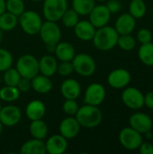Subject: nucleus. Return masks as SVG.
Masks as SVG:
<instances>
[{"mask_svg":"<svg viewBox=\"0 0 153 154\" xmlns=\"http://www.w3.org/2000/svg\"><path fill=\"white\" fill-rule=\"evenodd\" d=\"M118 37L119 34L115 27L107 24L100 28H96L92 42L97 50L108 51L117 46Z\"/></svg>","mask_w":153,"mask_h":154,"instance_id":"nucleus-1","label":"nucleus"},{"mask_svg":"<svg viewBox=\"0 0 153 154\" xmlns=\"http://www.w3.org/2000/svg\"><path fill=\"white\" fill-rule=\"evenodd\" d=\"M75 117L81 127L93 129L100 125L103 120V113L99 106L85 104L79 106Z\"/></svg>","mask_w":153,"mask_h":154,"instance_id":"nucleus-2","label":"nucleus"},{"mask_svg":"<svg viewBox=\"0 0 153 154\" xmlns=\"http://www.w3.org/2000/svg\"><path fill=\"white\" fill-rule=\"evenodd\" d=\"M42 22L41 16L34 10H25L18 16V24L23 32L30 36L39 33Z\"/></svg>","mask_w":153,"mask_h":154,"instance_id":"nucleus-3","label":"nucleus"},{"mask_svg":"<svg viewBox=\"0 0 153 154\" xmlns=\"http://www.w3.org/2000/svg\"><path fill=\"white\" fill-rule=\"evenodd\" d=\"M74 72L84 78L92 77L96 69V63L94 58L85 52L76 54L71 60Z\"/></svg>","mask_w":153,"mask_h":154,"instance_id":"nucleus-4","label":"nucleus"},{"mask_svg":"<svg viewBox=\"0 0 153 154\" xmlns=\"http://www.w3.org/2000/svg\"><path fill=\"white\" fill-rule=\"evenodd\" d=\"M15 69L21 77L32 79L34 76L39 74V60L32 54H23L17 59Z\"/></svg>","mask_w":153,"mask_h":154,"instance_id":"nucleus-5","label":"nucleus"},{"mask_svg":"<svg viewBox=\"0 0 153 154\" xmlns=\"http://www.w3.org/2000/svg\"><path fill=\"white\" fill-rule=\"evenodd\" d=\"M68 0H43L42 14L45 20L59 22L68 9Z\"/></svg>","mask_w":153,"mask_h":154,"instance_id":"nucleus-6","label":"nucleus"},{"mask_svg":"<svg viewBox=\"0 0 153 154\" xmlns=\"http://www.w3.org/2000/svg\"><path fill=\"white\" fill-rule=\"evenodd\" d=\"M45 45H56L61 39V29L57 22L48 21L42 22L40 32L38 33Z\"/></svg>","mask_w":153,"mask_h":154,"instance_id":"nucleus-7","label":"nucleus"},{"mask_svg":"<svg viewBox=\"0 0 153 154\" xmlns=\"http://www.w3.org/2000/svg\"><path fill=\"white\" fill-rule=\"evenodd\" d=\"M119 142L121 145L128 151H136L143 142L142 134L131 126L123 128L119 133Z\"/></svg>","mask_w":153,"mask_h":154,"instance_id":"nucleus-8","label":"nucleus"},{"mask_svg":"<svg viewBox=\"0 0 153 154\" xmlns=\"http://www.w3.org/2000/svg\"><path fill=\"white\" fill-rule=\"evenodd\" d=\"M121 98L124 106L132 110H139L144 106V94L137 88H124Z\"/></svg>","mask_w":153,"mask_h":154,"instance_id":"nucleus-9","label":"nucleus"},{"mask_svg":"<svg viewBox=\"0 0 153 154\" xmlns=\"http://www.w3.org/2000/svg\"><path fill=\"white\" fill-rule=\"evenodd\" d=\"M106 91L105 87L97 82L88 85L84 93V103L99 106L106 99Z\"/></svg>","mask_w":153,"mask_h":154,"instance_id":"nucleus-10","label":"nucleus"},{"mask_svg":"<svg viewBox=\"0 0 153 154\" xmlns=\"http://www.w3.org/2000/svg\"><path fill=\"white\" fill-rule=\"evenodd\" d=\"M131 80V73L124 68L113 69L107 76L108 85L115 89H124V88L129 86Z\"/></svg>","mask_w":153,"mask_h":154,"instance_id":"nucleus-11","label":"nucleus"},{"mask_svg":"<svg viewBox=\"0 0 153 154\" xmlns=\"http://www.w3.org/2000/svg\"><path fill=\"white\" fill-rule=\"evenodd\" d=\"M111 15L112 14L107 6L104 4H100L96 5L90 11L88 14V20L96 28H100L109 23Z\"/></svg>","mask_w":153,"mask_h":154,"instance_id":"nucleus-12","label":"nucleus"},{"mask_svg":"<svg viewBox=\"0 0 153 154\" xmlns=\"http://www.w3.org/2000/svg\"><path fill=\"white\" fill-rule=\"evenodd\" d=\"M22 119V111L15 105H6L0 110V121L5 127L17 125Z\"/></svg>","mask_w":153,"mask_h":154,"instance_id":"nucleus-13","label":"nucleus"},{"mask_svg":"<svg viewBox=\"0 0 153 154\" xmlns=\"http://www.w3.org/2000/svg\"><path fill=\"white\" fill-rule=\"evenodd\" d=\"M129 125L140 134H144L152 129L153 121L149 115L142 112H135L130 116Z\"/></svg>","mask_w":153,"mask_h":154,"instance_id":"nucleus-14","label":"nucleus"},{"mask_svg":"<svg viewBox=\"0 0 153 154\" xmlns=\"http://www.w3.org/2000/svg\"><path fill=\"white\" fill-rule=\"evenodd\" d=\"M80 128L81 126L75 116H67L61 120L59 125V132L67 140H70L78 135Z\"/></svg>","mask_w":153,"mask_h":154,"instance_id":"nucleus-15","label":"nucleus"},{"mask_svg":"<svg viewBox=\"0 0 153 154\" xmlns=\"http://www.w3.org/2000/svg\"><path fill=\"white\" fill-rule=\"evenodd\" d=\"M44 143L46 153L49 154H63L68 150L69 146L68 140L60 134L50 136Z\"/></svg>","mask_w":153,"mask_h":154,"instance_id":"nucleus-16","label":"nucleus"},{"mask_svg":"<svg viewBox=\"0 0 153 154\" xmlns=\"http://www.w3.org/2000/svg\"><path fill=\"white\" fill-rule=\"evenodd\" d=\"M114 27L119 35L131 34L136 27V19L129 13H124L116 18Z\"/></svg>","mask_w":153,"mask_h":154,"instance_id":"nucleus-17","label":"nucleus"},{"mask_svg":"<svg viewBox=\"0 0 153 154\" xmlns=\"http://www.w3.org/2000/svg\"><path fill=\"white\" fill-rule=\"evenodd\" d=\"M73 29L76 37L82 42H92L96 31L89 20H79Z\"/></svg>","mask_w":153,"mask_h":154,"instance_id":"nucleus-18","label":"nucleus"},{"mask_svg":"<svg viewBox=\"0 0 153 154\" xmlns=\"http://www.w3.org/2000/svg\"><path fill=\"white\" fill-rule=\"evenodd\" d=\"M60 94L65 99H78L81 94L79 82L71 78H66L60 85Z\"/></svg>","mask_w":153,"mask_h":154,"instance_id":"nucleus-19","label":"nucleus"},{"mask_svg":"<svg viewBox=\"0 0 153 154\" xmlns=\"http://www.w3.org/2000/svg\"><path fill=\"white\" fill-rule=\"evenodd\" d=\"M39 60V73L47 77H53L57 73L58 60L51 54H45L41 57Z\"/></svg>","mask_w":153,"mask_h":154,"instance_id":"nucleus-20","label":"nucleus"},{"mask_svg":"<svg viewBox=\"0 0 153 154\" xmlns=\"http://www.w3.org/2000/svg\"><path fill=\"white\" fill-rule=\"evenodd\" d=\"M46 114V106L40 99L30 101L25 107V116L30 121L42 119Z\"/></svg>","mask_w":153,"mask_h":154,"instance_id":"nucleus-21","label":"nucleus"},{"mask_svg":"<svg viewBox=\"0 0 153 154\" xmlns=\"http://www.w3.org/2000/svg\"><path fill=\"white\" fill-rule=\"evenodd\" d=\"M32 89L38 94H48L51 91L53 88L52 81L50 77L44 76L42 74H37L31 79Z\"/></svg>","mask_w":153,"mask_h":154,"instance_id":"nucleus-22","label":"nucleus"},{"mask_svg":"<svg viewBox=\"0 0 153 154\" xmlns=\"http://www.w3.org/2000/svg\"><path fill=\"white\" fill-rule=\"evenodd\" d=\"M54 55L60 61H71L76 55V50L69 42H59L56 44Z\"/></svg>","mask_w":153,"mask_h":154,"instance_id":"nucleus-23","label":"nucleus"},{"mask_svg":"<svg viewBox=\"0 0 153 154\" xmlns=\"http://www.w3.org/2000/svg\"><path fill=\"white\" fill-rule=\"evenodd\" d=\"M21 154H45L46 148L43 140L32 138L22 144L20 147Z\"/></svg>","mask_w":153,"mask_h":154,"instance_id":"nucleus-24","label":"nucleus"},{"mask_svg":"<svg viewBox=\"0 0 153 154\" xmlns=\"http://www.w3.org/2000/svg\"><path fill=\"white\" fill-rule=\"evenodd\" d=\"M29 132L32 138L44 140L48 135L49 128L47 124L42 119L33 120L31 121V124L29 125Z\"/></svg>","mask_w":153,"mask_h":154,"instance_id":"nucleus-25","label":"nucleus"},{"mask_svg":"<svg viewBox=\"0 0 153 154\" xmlns=\"http://www.w3.org/2000/svg\"><path fill=\"white\" fill-rule=\"evenodd\" d=\"M138 58L142 64L153 67V42L141 44L138 49Z\"/></svg>","mask_w":153,"mask_h":154,"instance_id":"nucleus-26","label":"nucleus"},{"mask_svg":"<svg viewBox=\"0 0 153 154\" xmlns=\"http://www.w3.org/2000/svg\"><path fill=\"white\" fill-rule=\"evenodd\" d=\"M21 94L17 87L5 85L0 88V100L5 103H13L19 99Z\"/></svg>","mask_w":153,"mask_h":154,"instance_id":"nucleus-27","label":"nucleus"},{"mask_svg":"<svg viewBox=\"0 0 153 154\" xmlns=\"http://www.w3.org/2000/svg\"><path fill=\"white\" fill-rule=\"evenodd\" d=\"M18 24V17L7 11L0 14V30L2 32H10Z\"/></svg>","mask_w":153,"mask_h":154,"instance_id":"nucleus-28","label":"nucleus"},{"mask_svg":"<svg viewBox=\"0 0 153 154\" xmlns=\"http://www.w3.org/2000/svg\"><path fill=\"white\" fill-rule=\"evenodd\" d=\"M71 5L80 16H86L96 5V0H72Z\"/></svg>","mask_w":153,"mask_h":154,"instance_id":"nucleus-29","label":"nucleus"},{"mask_svg":"<svg viewBox=\"0 0 153 154\" xmlns=\"http://www.w3.org/2000/svg\"><path fill=\"white\" fill-rule=\"evenodd\" d=\"M147 12V5L144 0H131L129 4V14L136 20L144 17Z\"/></svg>","mask_w":153,"mask_h":154,"instance_id":"nucleus-30","label":"nucleus"},{"mask_svg":"<svg viewBox=\"0 0 153 154\" xmlns=\"http://www.w3.org/2000/svg\"><path fill=\"white\" fill-rule=\"evenodd\" d=\"M79 16L80 15L73 8H68L63 14V15L61 16L60 21L65 27L73 28L80 20Z\"/></svg>","mask_w":153,"mask_h":154,"instance_id":"nucleus-31","label":"nucleus"},{"mask_svg":"<svg viewBox=\"0 0 153 154\" xmlns=\"http://www.w3.org/2000/svg\"><path fill=\"white\" fill-rule=\"evenodd\" d=\"M117 46L125 51H133L136 46V38L131 34H121L118 37Z\"/></svg>","mask_w":153,"mask_h":154,"instance_id":"nucleus-32","label":"nucleus"},{"mask_svg":"<svg viewBox=\"0 0 153 154\" xmlns=\"http://www.w3.org/2000/svg\"><path fill=\"white\" fill-rule=\"evenodd\" d=\"M3 81L5 83V85L6 86H14L16 87L19 80L21 79V75L19 74V72L17 71V69H15V67L14 68L13 66L9 69H7L6 70H5L3 72Z\"/></svg>","mask_w":153,"mask_h":154,"instance_id":"nucleus-33","label":"nucleus"},{"mask_svg":"<svg viewBox=\"0 0 153 154\" xmlns=\"http://www.w3.org/2000/svg\"><path fill=\"white\" fill-rule=\"evenodd\" d=\"M6 11L16 15H21L25 11V4L23 0H5Z\"/></svg>","mask_w":153,"mask_h":154,"instance_id":"nucleus-34","label":"nucleus"},{"mask_svg":"<svg viewBox=\"0 0 153 154\" xmlns=\"http://www.w3.org/2000/svg\"><path fill=\"white\" fill-rule=\"evenodd\" d=\"M13 63L14 57L12 53L5 48H0V72H4L7 69L11 68Z\"/></svg>","mask_w":153,"mask_h":154,"instance_id":"nucleus-35","label":"nucleus"},{"mask_svg":"<svg viewBox=\"0 0 153 154\" xmlns=\"http://www.w3.org/2000/svg\"><path fill=\"white\" fill-rule=\"evenodd\" d=\"M79 106L76 99H65L62 104V111L68 116H75Z\"/></svg>","mask_w":153,"mask_h":154,"instance_id":"nucleus-36","label":"nucleus"},{"mask_svg":"<svg viewBox=\"0 0 153 154\" xmlns=\"http://www.w3.org/2000/svg\"><path fill=\"white\" fill-rule=\"evenodd\" d=\"M74 72V68L71 61H60L57 68V73L64 78L69 77Z\"/></svg>","mask_w":153,"mask_h":154,"instance_id":"nucleus-37","label":"nucleus"},{"mask_svg":"<svg viewBox=\"0 0 153 154\" xmlns=\"http://www.w3.org/2000/svg\"><path fill=\"white\" fill-rule=\"evenodd\" d=\"M136 41H138L141 44L148 43L152 41V33L148 28H142L137 32Z\"/></svg>","mask_w":153,"mask_h":154,"instance_id":"nucleus-38","label":"nucleus"},{"mask_svg":"<svg viewBox=\"0 0 153 154\" xmlns=\"http://www.w3.org/2000/svg\"><path fill=\"white\" fill-rule=\"evenodd\" d=\"M19 89V91L21 93H27L32 89V83H31V79H27V78H21V79L19 80L17 86H16Z\"/></svg>","mask_w":153,"mask_h":154,"instance_id":"nucleus-39","label":"nucleus"},{"mask_svg":"<svg viewBox=\"0 0 153 154\" xmlns=\"http://www.w3.org/2000/svg\"><path fill=\"white\" fill-rule=\"evenodd\" d=\"M106 5L107 6V8L111 12V14H116L122 8L121 2L119 0H107Z\"/></svg>","mask_w":153,"mask_h":154,"instance_id":"nucleus-40","label":"nucleus"},{"mask_svg":"<svg viewBox=\"0 0 153 154\" xmlns=\"http://www.w3.org/2000/svg\"><path fill=\"white\" fill-rule=\"evenodd\" d=\"M138 150L141 154H153V143L150 142H142Z\"/></svg>","mask_w":153,"mask_h":154,"instance_id":"nucleus-41","label":"nucleus"},{"mask_svg":"<svg viewBox=\"0 0 153 154\" xmlns=\"http://www.w3.org/2000/svg\"><path fill=\"white\" fill-rule=\"evenodd\" d=\"M144 106L149 109H153V91L144 95Z\"/></svg>","mask_w":153,"mask_h":154,"instance_id":"nucleus-42","label":"nucleus"},{"mask_svg":"<svg viewBox=\"0 0 153 154\" xmlns=\"http://www.w3.org/2000/svg\"><path fill=\"white\" fill-rule=\"evenodd\" d=\"M6 11L5 6V0H0V14Z\"/></svg>","mask_w":153,"mask_h":154,"instance_id":"nucleus-43","label":"nucleus"},{"mask_svg":"<svg viewBox=\"0 0 153 154\" xmlns=\"http://www.w3.org/2000/svg\"><path fill=\"white\" fill-rule=\"evenodd\" d=\"M45 46H46V51H48V53H50V54L54 53L56 45H45Z\"/></svg>","mask_w":153,"mask_h":154,"instance_id":"nucleus-44","label":"nucleus"},{"mask_svg":"<svg viewBox=\"0 0 153 154\" xmlns=\"http://www.w3.org/2000/svg\"><path fill=\"white\" fill-rule=\"evenodd\" d=\"M4 125H3V124L1 123V121H0V136L2 135V134H3V131H4Z\"/></svg>","mask_w":153,"mask_h":154,"instance_id":"nucleus-45","label":"nucleus"},{"mask_svg":"<svg viewBox=\"0 0 153 154\" xmlns=\"http://www.w3.org/2000/svg\"><path fill=\"white\" fill-rule=\"evenodd\" d=\"M2 40H3V32L0 30V44L2 42Z\"/></svg>","mask_w":153,"mask_h":154,"instance_id":"nucleus-46","label":"nucleus"},{"mask_svg":"<svg viewBox=\"0 0 153 154\" xmlns=\"http://www.w3.org/2000/svg\"><path fill=\"white\" fill-rule=\"evenodd\" d=\"M32 2H34V3H39V2H42L43 0H30Z\"/></svg>","mask_w":153,"mask_h":154,"instance_id":"nucleus-47","label":"nucleus"},{"mask_svg":"<svg viewBox=\"0 0 153 154\" xmlns=\"http://www.w3.org/2000/svg\"><path fill=\"white\" fill-rule=\"evenodd\" d=\"M107 0H96V2H99V3H104V2H106Z\"/></svg>","mask_w":153,"mask_h":154,"instance_id":"nucleus-48","label":"nucleus"},{"mask_svg":"<svg viewBox=\"0 0 153 154\" xmlns=\"http://www.w3.org/2000/svg\"><path fill=\"white\" fill-rule=\"evenodd\" d=\"M2 106H2V101L0 100V110H1V108H2Z\"/></svg>","mask_w":153,"mask_h":154,"instance_id":"nucleus-49","label":"nucleus"},{"mask_svg":"<svg viewBox=\"0 0 153 154\" xmlns=\"http://www.w3.org/2000/svg\"><path fill=\"white\" fill-rule=\"evenodd\" d=\"M151 140H152V143H153V135H152V138H151Z\"/></svg>","mask_w":153,"mask_h":154,"instance_id":"nucleus-50","label":"nucleus"},{"mask_svg":"<svg viewBox=\"0 0 153 154\" xmlns=\"http://www.w3.org/2000/svg\"><path fill=\"white\" fill-rule=\"evenodd\" d=\"M152 21H153V13H152Z\"/></svg>","mask_w":153,"mask_h":154,"instance_id":"nucleus-51","label":"nucleus"}]
</instances>
